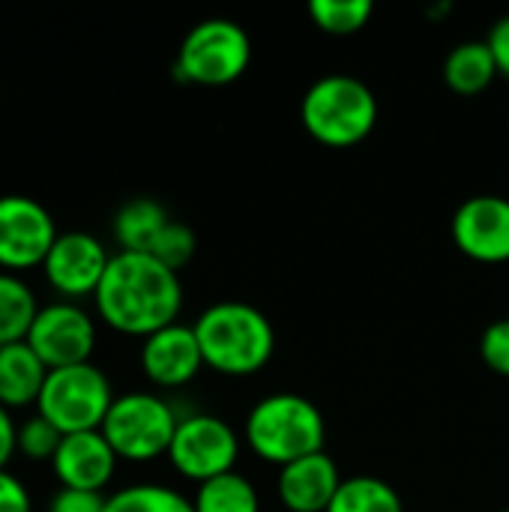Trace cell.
Segmentation results:
<instances>
[{
  "label": "cell",
  "mask_w": 509,
  "mask_h": 512,
  "mask_svg": "<svg viewBox=\"0 0 509 512\" xmlns=\"http://www.w3.org/2000/svg\"><path fill=\"white\" fill-rule=\"evenodd\" d=\"M93 306L111 330L147 339L177 324L183 309L180 273L147 252H117L93 294Z\"/></svg>",
  "instance_id": "cell-1"
},
{
  "label": "cell",
  "mask_w": 509,
  "mask_h": 512,
  "mask_svg": "<svg viewBox=\"0 0 509 512\" xmlns=\"http://www.w3.org/2000/svg\"><path fill=\"white\" fill-rule=\"evenodd\" d=\"M192 330L204 366L228 378H246L261 372L276 351V330L270 318L240 300L207 306L192 324Z\"/></svg>",
  "instance_id": "cell-2"
},
{
  "label": "cell",
  "mask_w": 509,
  "mask_h": 512,
  "mask_svg": "<svg viewBox=\"0 0 509 512\" xmlns=\"http://www.w3.org/2000/svg\"><path fill=\"white\" fill-rule=\"evenodd\" d=\"M243 438L261 462L285 468L297 459L324 453L327 423L312 399L300 393H273L252 405Z\"/></svg>",
  "instance_id": "cell-3"
},
{
  "label": "cell",
  "mask_w": 509,
  "mask_h": 512,
  "mask_svg": "<svg viewBox=\"0 0 509 512\" xmlns=\"http://www.w3.org/2000/svg\"><path fill=\"white\" fill-rule=\"evenodd\" d=\"M300 120L318 144L348 150L372 135L378 123V99L366 81L330 72L303 93Z\"/></svg>",
  "instance_id": "cell-4"
},
{
  "label": "cell",
  "mask_w": 509,
  "mask_h": 512,
  "mask_svg": "<svg viewBox=\"0 0 509 512\" xmlns=\"http://www.w3.org/2000/svg\"><path fill=\"white\" fill-rule=\"evenodd\" d=\"M252 60V39L231 18L198 21L180 42L174 75L186 84L225 87L237 81Z\"/></svg>",
  "instance_id": "cell-5"
},
{
  "label": "cell",
  "mask_w": 509,
  "mask_h": 512,
  "mask_svg": "<svg viewBox=\"0 0 509 512\" xmlns=\"http://www.w3.org/2000/svg\"><path fill=\"white\" fill-rule=\"evenodd\" d=\"M114 399L117 396L105 372L93 363H81L48 372L42 396L36 402V414L63 435L99 432Z\"/></svg>",
  "instance_id": "cell-6"
},
{
  "label": "cell",
  "mask_w": 509,
  "mask_h": 512,
  "mask_svg": "<svg viewBox=\"0 0 509 512\" xmlns=\"http://www.w3.org/2000/svg\"><path fill=\"white\" fill-rule=\"evenodd\" d=\"M177 423L180 417L162 396L123 393L114 399L99 432L105 435L120 462L144 465L159 456H168Z\"/></svg>",
  "instance_id": "cell-7"
},
{
  "label": "cell",
  "mask_w": 509,
  "mask_h": 512,
  "mask_svg": "<svg viewBox=\"0 0 509 512\" xmlns=\"http://www.w3.org/2000/svg\"><path fill=\"white\" fill-rule=\"evenodd\" d=\"M237 456H240V435L213 414L180 417L168 450L171 468L198 486L213 477L231 474Z\"/></svg>",
  "instance_id": "cell-8"
},
{
  "label": "cell",
  "mask_w": 509,
  "mask_h": 512,
  "mask_svg": "<svg viewBox=\"0 0 509 512\" xmlns=\"http://www.w3.org/2000/svg\"><path fill=\"white\" fill-rule=\"evenodd\" d=\"M54 216L30 195L6 192L0 195V270L3 273H27L42 267L54 240H57Z\"/></svg>",
  "instance_id": "cell-9"
},
{
  "label": "cell",
  "mask_w": 509,
  "mask_h": 512,
  "mask_svg": "<svg viewBox=\"0 0 509 512\" xmlns=\"http://www.w3.org/2000/svg\"><path fill=\"white\" fill-rule=\"evenodd\" d=\"M48 372L90 363L96 351V321L78 303L57 300L39 309L27 339Z\"/></svg>",
  "instance_id": "cell-10"
},
{
  "label": "cell",
  "mask_w": 509,
  "mask_h": 512,
  "mask_svg": "<svg viewBox=\"0 0 509 512\" xmlns=\"http://www.w3.org/2000/svg\"><path fill=\"white\" fill-rule=\"evenodd\" d=\"M111 255L102 240L87 231H63L57 234L42 273L54 294L75 303L81 297H93L105 279Z\"/></svg>",
  "instance_id": "cell-11"
},
{
  "label": "cell",
  "mask_w": 509,
  "mask_h": 512,
  "mask_svg": "<svg viewBox=\"0 0 509 512\" xmlns=\"http://www.w3.org/2000/svg\"><path fill=\"white\" fill-rule=\"evenodd\" d=\"M453 243L480 264L509 261V201L501 195H474L453 213Z\"/></svg>",
  "instance_id": "cell-12"
},
{
  "label": "cell",
  "mask_w": 509,
  "mask_h": 512,
  "mask_svg": "<svg viewBox=\"0 0 509 512\" xmlns=\"http://www.w3.org/2000/svg\"><path fill=\"white\" fill-rule=\"evenodd\" d=\"M117 462L120 459L102 432H78V435H63V441L51 459V471H54L60 489L102 495V489L117 474Z\"/></svg>",
  "instance_id": "cell-13"
},
{
  "label": "cell",
  "mask_w": 509,
  "mask_h": 512,
  "mask_svg": "<svg viewBox=\"0 0 509 512\" xmlns=\"http://www.w3.org/2000/svg\"><path fill=\"white\" fill-rule=\"evenodd\" d=\"M204 369V357L195 339V330L186 324H171L141 345V372L150 384L162 390H177L195 381V375Z\"/></svg>",
  "instance_id": "cell-14"
},
{
  "label": "cell",
  "mask_w": 509,
  "mask_h": 512,
  "mask_svg": "<svg viewBox=\"0 0 509 512\" xmlns=\"http://www.w3.org/2000/svg\"><path fill=\"white\" fill-rule=\"evenodd\" d=\"M342 480L339 465L327 453H315L279 468L276 495L288 512H327Z\"/></svg>",
  "instance_id": "cell-15"
},
{
  "label": "cell",
  "mask_w": 509,
  "mask_h": 512,
  "mask_svg": "<svg viewBox=\"0 0 509 512\" xmlns=\"http://www.w3.org/2000/svg\"><path fill=\"white\" fill-rule=\"evenodd\" d=\"M45 378H48V369L27 342L0 348V405L6 411L36 405L42 396Z\"/></svg>",
  "instance_id": "cell-16"
},
{
  "label": "cell",
  "mask_w": 509,
  "mask_h": 512,
  "mask_svg": "<svg viewBox=\"0 0 509 512\" xmlns=\"http://www.w3.org/2000/svg\"><path fill=\"white\" fill-rule=\"evenodd\" d=\"M498 63L486 39L459 42L444 60V81L459 96H480L498 78Z\"/></svg>",
  "instance_id": "cell-17"
},
{
  "label": "cell",
  "mask_w": 509,
  "mask_h": 512,
  "mask_svg": "<svg viewBox=\"0 0 509 512\" xmlns=\"http://www.w3.org/2000/svg\"><path fill=\"white\" fill-rule=\"evenodd\" d=\"M168 222L171 216L156 198H132L114 213L111 231L120 252H150Z\"/></svg>",
  "instance_id": "cell-18"
},
{
  "label": "cell",
  "mask_w": 509,
  "mask_h": 512,
  "mask_svg": "<svg viewBox=\"0 0 509 512\" xmlns=\"http://www.w3.org/2000/svg\"><path fill=\"white\" fill-rule=\"evenodd\" d=\"M39 309L42 306L36 303V294L30 291V285L15 273L0 270V348L24 342Z\"/></svg>",
  "instance_id": "cell-19"
},
{
  "label": "cell",
  "mask_w": 509,
  "mask_h": 512,
  "mask_svg": "<svg viewBox=\"0 0 509 512\" xmlns=\"http://www.w3.org/2000/svg\"><path fill=\"white\" fill-rule=\"evenodd\" d=\"M195 512H261L258 489L237 471L213 477L195 489Z\"/></svg>",
  "instance_id": "cell-20"
},
{
  "label": "cell",
  "mask_w": 509,
  "mask_h": 512,
  "mask_svg": "<svg viewBox=\"0 0 509 512\" xmlns=\"http://www.w3.org/2000/svg\"><path fill=\"white\" fill-rule=\"evenodd\" d=\"M327 512H405L399 492L381 477H345Z\"/></svg>",
  "instance_id": "cell-21"
},
{
  "label": "cell",
  "mask_w": 509,
  "mask_h": 512,
  "mask_svg": "<svg viewBox=\"0 0 509 512\" xmlns=\"http://www.w3.org/2000/svg\"><path fill=\"white\" fill-rule=\"evenodd\" d=\"M105 512H195L192 498L162 483H135L108 495Z\"/></svg>",
  "instance_id": "cell-22"
},
{
  "label": "cell",
  "mask_w": 509,
  "mask_h": 512,
  "mask_svg": "<svg viewBox=\"0 0 509 512\" xmlns=\"http://www.w3.org/2000/svg\"><path fill=\"white\" fill-rule=\"evenodd\" d=\"M372 0H312L309 18L318 30L330 36H351L360 33L372 21Z\"/></svg>",
  "instance_id": "cell-23"
},
{
  "label": "cell",
  "mask_w": 509,
  "mask_h": 512,
  "mask_svg": "<svg viewBox=\"0 0 509 512\" xmlns=\"http://www.w3.org/2000/svg\"><path fill=\"white\" fill-rule=\"evenodd\" d=\"M195 252H198V237H195V231H192L186 222L171 219V222L162 228V234L156 237V243L150 246L147 255H153V258H156L159 264H165L168 270L180 273V270L195 258Z\"/></svg>",
  "instance_id": "cell-24"
},
{
  "label": "cell",
  "mask_w": 509,
  "mask_h": 512,
  "mask_svg": "<svg viewBox=\"0 0 509 512\" xmlns=\"http://www.w3.org/2000/svg\"><path fill=\"white\" fill-rule=\"evenodd\" d=\"M63 441V432L54 429L45 417L33 414L18 426V453L30 462H48L54 459L57 447Z\"/></svg>",
  "instance_id": "cell-25"
},
{
  "label": "cell",
  "mask_w": 509,
  "mask_h": 512,
  "mask_svg": "<svg viewBox=\"0 0 509 512\" xmlns=\"http://www.w3.org/2000/svg\"><path fill=\"white\" fill-rule=\"evenodd\" d=\"M480 357L483 363L509 378V318H501L495 324H489L480 336Z\"/></svg>",
  "instance_id": "cell-26"
},
{
  "label": "cell",
  "mask_w": 509,
  "mask_h": 512,
  "mask_svg": "<svg viewBox=\"0 0 509 512\" xmlns=\"http://www.w3.org/2000/svg\"><path fill=\"white\" fill-rule=\"evenodd\" d=\"M108 498L99 495V492H78V489H60L51 504L48 512H105Z\"/></svg>",
  "instance_id": "cell-27"
},
{
  "label": "cell",
  "mask_w": 509,
  "mask_h": 512,
  "mask_svg": "<svg viewBox=\"0 0 509 512\" xmlns=\"http://www.w3.org/2000/svg\"><path fill=\"white\" fill-rule=\"evenodd\" d=\"M0 512H33L27 486L9 471H0Z\"/></svg>",
  "instance_id": "cell-28"
},
{
  "label": "cell",
  "mask_w": 509,
  "mask_h": 512,
  "mask_svg": "<svg viewBox=\"0 0 509 512\" xmlns=\"http://www.w3.org/2000/svg\"><path fill=\"white\" fill-rule=\"evenodd\" d=\"M486 42L492 48V57L498 63V72L509 78V15H504L501 21H495V27L489 30Z\"/></svg>",
  "instance_id": "cell-29"
},
{
  "label": "cell",
  "mask_w": 509,
  "mask_h": 512,
  "mask_svg": "<svg viewBox=\"0 0 509 512\" xmlns=\"http://www.w3.org/2000/svg\"><path fill=\"white\" fill-rule=\"evenodd\" d=\"M15 453H18V426L12 420V411L0 405V471H6Z\"/></svg>",
  "instance_id": "cell-30"
},
{
  "label": "cell",
  "mask_w": 509,
  "mask_h": 512,
  "mask_svg": "<svg viewBox=\"0 0 509 512\" xmlns=\"http://www.w3.org/2000/svg\"><path fill=\"white\" fill-rule=\"evenodd\" d=\"M504 512H509V507H507V510H504Z\"/></svg>",
  "instance_id": "cell-31"
}]
</instances>
